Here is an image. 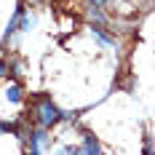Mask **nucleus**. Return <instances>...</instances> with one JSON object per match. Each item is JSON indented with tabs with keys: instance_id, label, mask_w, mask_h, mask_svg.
<instances>
[{
	"instance_id": "obj_1",
	"label": "nucleus",
	"mask_w": 155,
	"mask_h": 155,
	"mask_svg": "<svg viewBox=\"0 0 155 155\" xmlns=\"http://www.w3.org/2000/svg\"><path fill=\"white\" fill-rule=\"evenodd\" d=\"M59 120H62V112H59V107H56L54 102L43 99V102L38 104V123L43 126V128H51V126L59 123Z\"/></svg>"
},
{
	"instance_id": "obj_2",
	"label": "nucleus",
	"mask_w": 155,
	"mask_h": 155,
	"mask_svg": "<svg viewBox=\"0 0 155 155\" xmlns=\"http://www.w3.org/2000/svg\"><path fill=\"white\" fill-rule=\"evenodd\" d=\"M43 142H46V128L40 126V128H38L35 134H30V153H40Z\"/></svg>"
},
{
	"instance_id": "obj_3",
	"label": "nucleus",
	"mask_w": 155,
	"mask_h": 155,
	"mask_svg": "<svg viewBox=\"0 0 155 155\" xmlns=\"http://www.w3.org/2000/svg\"><path fill=\"white\" fill-rule=\"evenodd\" d=\"M80 153H99V142L94 134H83V147H80Z\"/></svg>"
},
{
	"instance_id": "obj_4",
	"label": "nucleus",
	"mask_w": 155,
	"mask_h": 155,
	"mask_svg": "<svg viewBox=\"0 0 155 155\" xmlns=\"http://www.w3.org/2000/svg\"><path fill=\"white\" fill-rule=\"evenodd\" d=\"M21 14H24V5H19L14 11V19H11V24H8V30H5V40L14 35V32H19V19H21Z\"/></svg>"
},
{
	"instance_id": "obj_5",
	"label": "nucleus",
	"mask_w": 155,
	"mask_h": 155,
	"mask_svg": "<svg viewBox=\"0 0 155 155\" xmlns=\"http://www.w3.org/2000/svg\"><path fill=\"white\" fill-rule=\"evenodd\" d=\"M5 99H8V102H14V104H19V102H21V88H19V86H8Z\"/></svg>"
},
{
	"instance_id": "obj_6",
	"label": "nucleus",
	"mask_w": 155,
	"mask_h": 155,
	"mask_svg": "<svg viewBox=\"0 0 155 155\" xmlns=\"http://www.w3.org/2000/svg\"><path fill=\"white\" fill-rule=\"evenodd\" d=\"M94 35H96L102 43H107V46H115V38H112V35H107V32L102 30V27H94Z\"/></svg>"
},
{
	"instance_id": "obj_7",
	"label": "nucleus",
	"mask_w": 155,
	"mask_h": 155,
	"mask_svg": "<svg viewBox=\"0 0 155 155\" xmlns=\"http://www.w3.org/2000/svg\"><path fill=\"white\" fill-rule=\"evenodd\" d=\"M91 19H96V21H99V24H104V21H107V16L102 14V11H99V8H96V5H91Z\"/></svg>"
},
{
	"instance_id": "obj_8",
	"label": "nucleus",
	"mask_w": 155,
	"mask_h": 155,
	"mask_svg": "<svg viewBox=\"0 0 155 155\" xmlns=\"http://www.w3.org/2000/svg\"><path fill=\"white\" fill-rule=\"evenodd\" d=\"M88 3H91V5H96V8H102V5H104L107 0H88Z\"/></svg>"
},
{
	"instance_id": "obj_9",
	"label": "nucleus",
	"mask_w": 155,
	"mask_h": 155,
	"mask_svg": "<svg viewBox=\"0 0 155 155\" xmlns=\"http://www.w3.org/2000/svg\"><path fill=\"white\" fill-rule=\"evenodd\" d=\"M5 75V62H0V78Z\"/></svg>"
},
{
	"instance_id": "obj_10",
	"label": "nucleus",
	"mask_w": 155,
	"mask_h": 155,
	"mask_svg": "<svg viewBox=\"0 0 155 155\" xmlns=\"http://www.w3.org/2000/svg\"><path fill=\"white\" fill-rule=\"evenodd\" d=\"M3 131H5V128H3V123H0V134H3Z\"/></svg>"
}]
</instances>
